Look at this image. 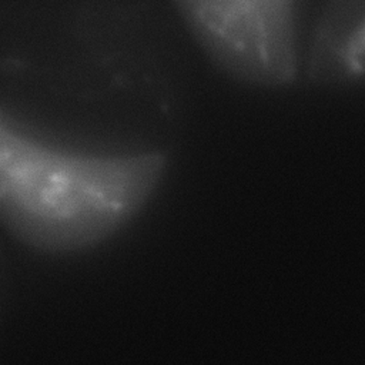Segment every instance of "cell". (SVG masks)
I'll return each instance as SVG.
<instances>
[{"label": "cell", "mask_w": 365, "mask_h": 365, "mask_svg": "<svg viewBox=\"0 0 365 365\" xmlns=\"http://www.w3.org/2000/svg\"><path fill=\"white\" fill-rule=\"evenodd\" d=\"M185 37L168 0H0V121L77 151H168Z\"/></svg>", "instance_id": "obj_1"}, {"label": "cell", "mask_w": 365, "mask_h": 365, "mask_svg": "<svg viewBox=\"0 0 365 365\" xmlns=\"http://www.w3.org/2000/svg\"><path fill=\"white\" fill-rule=\"evenodd\" d=\"M168 151L96 154L58 147L0 121V228L44 255L103 245L154 198Z\"/></svg>", "instance_id": "obj_2"}, {"label": "cell", "mask_w": 365, "mask_h": 365, "mask_svg": "<svg viewBox=\"0 0 365 365\" xmlns=\"http://www.w3.org/2000/svg\"><path fill=\"white\" fill-rule=\"evenodd\" d=\"M227 78L264 90L365 87V0H168Z\"/></svg>", "instance_id": "obj_3"}, {"label": "cell", "mask_w": 365, "mask_h": 365, "mask_svg": "<svg viewBox=\"0 0 365 365\" xmlns=\"http://www.w3.org/2000/svg\"><path fill=\"white\" fill-rule=\"evenodd\" d=\"M3 231L0 228V319L4 314L7 298H9V288H10V269H9V259L3 240Z\"/></svg>", "instance_id": "obj_4"}]
</instances>
